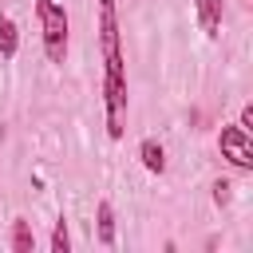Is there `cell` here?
Masks as SVG:
<instances>
[{
	"mask_svg": "<svg viewBox=\"0 0 253 253\" xmlns=\"http://www.w3.org/2000/svg\"><path fill=\"white\" fill-rule=\"evenodd\" d=\"M99 51H103V119H107V134L123 138L126 63H123V36H119V4L115 0H99Z\"/></svg>",
	"mask_w": 253,
	"mask_h": 253,
	"instance_id": "6da1fadb",
	"label": "cell"
},
{
	"mask_svg": "<svg viewBox=\"0 0 253 253\" xmlns=\"http://www.w3.org/2000/svg\"><path fill=\"white\" fill-rule=\"evenodd\" d=\"M36 16H40V43H43L47 63H63L67 59V40H71L67 8L59 0H36Z\"/></svg>",
	"mask_w": 253,
	"mask_h": 253,
	"instance_id": "7a4b0ae2",
	"label": "cell"
},
{
	"mask_svg": "<svg viewBox=\"0 0 253 253\" xmlns=\"http://www.w3.org/2000/svg\"><path fill=\"white\" fill-rule=\"evenodd\" d=\"M217 150H221V158L233 170H241V174L253 170V142H249V130H241L237 123H229V126L217 130Z\"/></svg>",
	"mask_w": 253,
	"mask_h": 253,
	"instance_id": "3957f363",
	"label": "cell"
},
{
	"mask_svg": "<svg viewBox=\"0 0 253 253\" xmlns=\"http://www.w3.org/2000/svg\"><path fill=\"white\" fill-rule=\"evenodd\" d=\"M194 16H198V28L206 32V40H217V32H221V0H194Z\"/></svg>",
	"mask_w": 253,
	"mask_h": 253,
	"instance_id": "277c9868",
	"label": "cell"
},
{
	"mask_svg": "<svg viewBox=\"0 0 253 253\" xmlns=\"http://www.w3.org/2000/svg\"><path fill=\"white\" fill-rule=\"evenodd\" d=\"M138 162H142L146 174H166V150H162V142L142 138L138 142Z\"/></svg>",
	"mask_w": 253,
	"mask_h": 253,
	"instance_id": "5b68a950",
	"label": "cell"
},
{
	"mask_svg": "<svg viewBox=\"0 0 253 253\" xmlns=\"http://www.w3.org/2000/svg\"><path fill=\"white\" fill-rule=\"evenodd\" d=\"M95 237H99V245H115V206L103 198L99 206H95Z\"/></svg>",
	"mask_w": 253,
	"mask_h": 253,
	"instance_id": "8992f818",
	"label": "cell"
},
{
	"mask_svg": "<svg viewBox=\"0 0 253 253\" xmlns=\"http://www.w3.org/2000/svg\"><path fill=\"white\" fill-rule=\"evenodd\" d=\"M8 249H12V253H32V249H36V233H32V221H28V217H12Z\"/></svg>",
	"mask_w": 253,
	"mask_h": 253,
	"instance_id": "52a82bcc",
	"label": "cell"
},
{
	"mask_svg": "<svg viewBox=\"0 0 253 253\" xmlns=\"http://www.w3.org/2000/svg\"><path fill=\"white\" fill-rule=\"evenodd\" d=\"M16 51H20V28L12 16H0V59L8 63V59H16Z\"/></svg>",
	"mask_w": 253,
	"mask_h": 253,
	"instance_id": "ba28073f",
	"label": "cell"
},
{
	"mask_svg": "<svg viewBox=\"0 0 253 253\" xmlns=\"http://www.w3.org/2000/svg\"><path fill=\"white\" fill-rule=\"evenodd\" d=\"M67 249H71V233H67V217L59 213L51 225V253H67Z\"/></svg>",
	"mask_w": 253,
	"mask_h": 253,
	"instance_id": "9c48e42d",
	"label": "cell"
},
{
	"mask_svg": "<svg viewBox=\"0 0 253 253\" xmlns=\"http://www.w3.org/2000/svg\"><path fill=\"white\" fill-rule=\"evenodd\" d=\"M229 198H233V186L225 178H217L213 182V206H229Z\"/></svg>",
	"mask_w": 253,
	"mask_h": 253,
	"instance_id": "30bf717a",
	"label": "cell"
},
{
	"mask_svg": "<svg viewBox=\"0 0 253 253\" xmlns=\"http://www.w3.org/2000/svg\"><path fill=\"white\" fill-rule=\"evenodd\" d=\"M237 126H241V130H249V126H253V103H245V107H241V115H237Z\"/></svg>",
	"mask_w": 253,
	"mask_h": 253,
	"instance_id": "8fae6325",
	"label": "cell"
}]
</instances>
